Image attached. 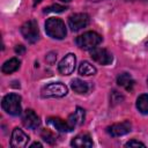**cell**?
I'll use <instances>...</instances> for the list:
<instances>
[{"label": "cell", "mask_w": 148, "mask_h": 148, "mask_svg": "<svg viewBox=\"0 0 148 148\" xmlns=\"http://www.w3.org/2000/svg\"><path fill=\"white\" fill-rule=\"evenodd\" d=\"M45 31L50 37L56 39H62L67 34L65 23L57 17H50L45 22Z\"/></svg>", "instance_id": "1"}, {"label": "cell", "mask_w": 148, "mask_h": 148, "mask_svg": "<svg viewBox=\"0 0 148 148\" xmlns=\"http://www.w3.org/2000/svg\"><path fill=\"white\" fill-rule=\"evenodd\" d=\"M102 42V37L95 31H87L75 39L76 45L83 50H91Z\"/></svg>", "instance_id": "2"}, {"label": "cell", "mask_w": 148, "mask_h": 148, "mask_svg": "<svg viewBox=\"0 0 148 148\" xmlns=\"http://www.w3.org/2000/svg\"><path fill=\"white\" fill-rule=\"evenodd\" d=\"M2 109L12 114V116H18L21 114V96L17 94H8L2 98Z\"/></svg>", "instance_id": "3"}, {"label": "cell", "mask_w": 148, "mask_h": 148, "mask_svg": "<svg viewBox=\"0 0 148 148\" xmlns=\"http://www.w3.org/2000/svg\"><path fill=\"white\" fill-rule=\"evenodd\" d=\"M21 34L22 36L29 42V43H35L37 42L39 37V31H38V25L35 20L27 21L22 27H21Z\"/></svg>", "instance_id": "4"}, {"label": "cell", "mask_w": 148, "mask_h": 148, "mask_svg": "<svg viewBox=\"0 0 148 148\" xmlns=\"http://www.w3.org/2000/svg\"><path fill=\"white\" fill-rule=\"evenodd\" d=\"M67 94V87L61 82H53L42 89L43 97H62Z\"/></svg>", "instance_id": "5"}, {"label": "cell", "mask_w": 148, "mask_h": 148, "mask_svg": "<svg viewBox=\"0 0 148 148\" xmlns=\"http://www.w3.org/2000/svg\"><path fill=\"white\" fill-rule=\"evenodd\" d=\"M89 23V15L86 13H76L68 17V25L73 31H77Z\"/></svg>", "instance_id": "6"}, {"label": "cell", "mask_w": 148, "mask_h": 148, "mask_svg": "<svg viewBox=\"0 0 148 148\" xmlns=\"http://www.w3.org/2000/svg\"><path fill=\"white\" fill-rule=\"evenodd\" d=\"M75 64H76V58L75 54L73 53H68L66 54L61 61L58 65V69L62 75H69L74 72L75 69Z\"/></svg>", "instance_id": "7"}, {"label": "cell", "mask_w": 148, "mask_h": 148, "mask_svg": "<svg viewBox=\"0 0 148 148\" xmlns=\"http://www.w3.org/2000/svg\"><path fill=\"white\" fill-rule=\"evenodd\" d=\"M90 57L92 58L94 61L101 64V65H109L112 61V56L111 53L102 47H94L90 51Z\"/></svg>", "instance_id": "8"}, {"label": "cell", "mask_w": 148, "mask_h": 148, "mask_svg": "<svg viewBox=\"0 0 148 148\" xmlns=\"http://www.w3.org/2000/svg\"><path fill=\"white\" fill-rule=\"evenodd\" d=\"M29 136L18 127H15L12 132V139H10V146L13 148H23L28 145Z\"/></svg>", "instance_id": "9"}, {"label": "cell", "mask_w": 148, "mask_h": 148, "mask_svg": "<svg viewBox=\"0 0 148 148\" xmlns=\"http://www.w3.org/2000/svg\"><path fill=\"white\" fill-rule=\"evenodd\" d=\"M131 128H132V125L130 121H123V123H118L109 126L106 128V132L111 136H121L131 132Z\"/></svg>", "instance_id": "10"}, {"label": "cell", "mask_w": 148, "mask_h": 148, "mask_svg": "<svg viewBox=\"0 0 148 148\" xmlns=\"http://www.w3.org/2000/svg\"><path fill=\"white\" fill-rule=\"evenodd\" d=\"M22 123L24 127L29 130H36L39 126V117L36 114V112L31 109H28L24 111L23 117H22Z\"/></svg>", "instance_id": "11"}, {"label": "cell", "mask_w": 148, "mask_h": 148, "mask_svg": "<svg viewBox=\"0 0 148 148\" xmlns=\"http://www.w3.org/2000/svg\"><path fill=\"white\" fill-rule=\"evenodd\" d=\"M84 120V110L81 108H76V110L74 111V113L69 114L67 118V124L69 126L71 130H74L75 126L81 125Z\"/></svg>", "instance_id": "12"}, {"label": "cell", "mask_w": 148, "mask_h": 148, "mask_svg": "<svg viewBox=\"0 0 148 148\" xmlns=\"http://www.w3.org/2000/svg\"><path fill=\"white\" fill-rule=\"evenodd\" d=\"M71 145L76 148H90L92 147V140L89 134H79L72 140Z\"/></svg>", "instance_id": "13"}, {"label": "cell", "mask_w": 148, "mask_h": 148, "mask_svg": "<svg viewBox=\"0 0 148 148\" xmlns=\"http://www.w3.org/2000/svg\"><path fill=\"white\" fill-rule=\"evenodd\" d=\"M47 124H49L50 126L54 127V128H56L57 131H59V132H71V131H72V130L69 128L68 124H67V120L65 121V120H62V119H60V118H54V117L49 118V119H47Z\"/></svg>", "instance_id": "14"}, {"label": "cell", "mask_w": 148, "mask_h": 148, "mask_svg": "<svg viewBox=\"0 0 148 148\" xmlns=\"http://www.w3.org/2000/svg\"><path fill=\"white\" fill-rule=\"evenodd\" d=\"M20 64H21V62H20V60H18L17 58H10L9 60H7V61L3 62L2 67H1V71H2V73H5V74L14 73L15 71L18 69Z\"/></svg>", "instance_id": "15"}, {"label": "cell", "mask_w": 148, "mask_h": 148, "mask_svg": "<svg viewBox=\"0 0 148 148\" xmlns=\"http://www.w3.org/2000/svg\"><path fill=\"white\" fill-rule=\"evenodd\" d=\"M117 83L120 87H124L126 90H131L132 87L134 86V81L132 79V76L128 73H123L117 77Z\"/></svg>", "instance_id": "16"}, {"label": "cell", "mask_w": 148, "mask_h": 148, "mask_svg": "<svg viewBox=\"0 0 148 148\" xmlns=\"http://www.w3.org/2000/svg\"><path fill=\"white\" fill-rule=\"evenodd\" d=\"M71 87H72V89H73L76 94H86V92L88 91V89H89L88 83L84 82V81H82V80H80V79H74V80H72Z\"/></svg>", "instance_id": "17"}, {"label": "cell", "mask_w": 148, "mask_h": 148, "mask_svg": "<svg viewBox=\"0 0 148 148\" xmlns=\"http://www.w3.org/2000/svg\"><path fill=\"white\" fill-rule=\"evenodd\" d=\"M79 74L84 75V76L94 75V74H96V67L88 61H82L79 66Z\"/></svg>", "instance_id": "18"}, {"label": "cell", "mask_w": 148, "mask_h": 148, "mask_svg": "<svg viewBox=\"0 0 148 148\" xmlns=\"http://www.w3.org/2000/svg\"><path fill=\"white\" fill-rule=\"evenodd\" d=\"M136 108L141 113H148V94L140 95L136 99Z\"/></svg>", "instance_id": "19"}, {"label": "cell", "mask_w": 148, "mask_h": 148, "mask_svg": "<svg viewBox=\"0 0 148 148\" xmlns=\"http://www.w3.org/2000/svg\"><path fill=\"white\" fill-rule=\"evenodd\" d=\"M40 135H42L43 140L46 141V142L50 143V145H53V143L56 142V136H54V134H53L52 132H50L49 130H43V131L40 132Z\"/></svg>", "instance_id": "20"}, {"label": "cell", "mask_w": 148, "mask_h": 148, "mask_svg": "<svg viewBox=\"0 0 148 148\" xmlns=\"http://www.w3.org/2000/svg\"><path fill=\"white\" fill-rule=\"evenodd\" d=\"M66 10V7L65 6H61V5H52L50 7H46L44 9V13H61Z\"/></svg>", "instance_id": "21"}, {"label": "cell", "mask_w": 148, "mask_h": 148, "mask_svg": "<svg viewBox=\"0 0 148 148\" xmlns=\"http://www.w3.org/2000/svg\"><path fill=\"white\" fill-rule=\"evenodd\" d=\"M124 99V96L123 95H120L118 91H112V94H111V102L113 103V104H117V103H120L121 101Z\"/></svg>", "instance_id": "22"}, {"label": "cell", "mask_w": 148, "mask_h": 148, "mask_svg": "<svg viewBox=\"0 0 148 148\" xmlns=\"http://www.w3.org/2000/svg\"><path fill=\"white\" fill-rule=\"evenodd\" d=\"M125 146L126 147H145V143H142L140 141H136V140H131Z\"/></svg>", "instance_id": "23"}, {"label": "cell", "mask_w": 148, "mask_h": 148, "mask_svg": "<svg viewBox=\"0 0 148 148\" xmlns=\"http://www.w3.org/2000/svg\"><path fill=\"white\" fill-rule=\"evenodd\" d=\"M56 58H57V54L53 53V52H51V53H49V54L46 56V60H47L49 62H51V64L56 61Z\"/></svg>", "instance_id": "24"}, {"label": "cell", "mask_w": 148, "mask_h": 148, "mask_svg": "<svg viewBox=\"0 0 148 148\" xmlns=\"http://www.w3.org/2000/svg\"><path fill=\"white\" fill-rule=\"evenodd\" d=\"M15 52L18 53V54H23L25 52V47L23 45H16L15 46Z\"/></svg>", "instance_id": "25"}, {"label": "cell", "mask_w": 148, "mask_h": 148, "mask_svg": "<svg viewBox=\"0 0 148 148\" xmlns=\"http://www.w3.org/2000/svg\"><path fill=\"white\" fill-rule=\"evenodd\" d=\"M35 147H43V145H42L40 142H34V143L30 146V148H35Z\"/></svg>", "instance_id": "26"}, {"label": "cell", "mask_w": 148, "mask_h": 148, "mask_svg": "<svg viewBox=\"0 0 148 148\" xmlns=\"http://www.w3.org/2000/svg\"><path fill=\"white\" fill-rule=\"evenodd\" d=\"M40 1H42V0H34V5L36 6V5H38V3L40 2Z\"/></svg>", "instance_id": "27"}, {"label": "cell", "mask_w": 148, "mask_h": 148, "mask_svg": "<svg viewBox=\"0 0 148 148\" xmlns=\"http://www.w3.org/2000/svg\"><path fill=\"white\" fill-rule=\"evenodd\" d=\"M60 1H62V2H68V1H71V0H60Z\"/></svg>", "instance_id": "28"}, {"label": "cell", "mask_w": 148, "mask_h": 148, "mask_svg": "<svg viewBox=\"0 0 148 148\" xmlns=\"http://www.w3.org/2000/svg\"><path fill=\"white\" fill-rule=\"evenodd\" d=\"M146 46H147V49H148V42H147V43H146Z\"/></svg>", "instance_id": "29"}, {"label": "cell", "mask_w": 148, "mask_h": 148, "mask_svg": "<svg viewBox=\"0 0 148 148\" xmlns=\"http://www.w3.org/2000/svg\"><path fill=\"white\" fill-rule=\"evenodd\" d=\"M147 83H148V80H147Z\"/></svg>", "instance_id": "30"}]
</instances>
